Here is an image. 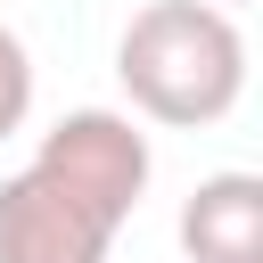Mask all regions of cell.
Here are the masks:
<instances>
[{
  "instance_id": "1",
  "label": "cell",
  "mask_w": 263,
  "mask_h": 263,
  "mask_svg": "<svg viewBox=\"0 0 263 263\" xmlns=\"http://www.w3.org/2000/svg\"><path fill=\"white\" fill-rule=\"evenodd\" d=\"M115 82L132 99V123L205 132L247 99V33L214 0H148L132 8L115 41Z\"/></svg>"
},
{
  "instance_id": "2",
  "label": "cell",
  "mask_w": 263,
  "mask_h": 263,
  "mask_svg": "<svg viewBox=\"0 0 263 263\" xmlns=\"http://www.w3.org/2000/svg\"><path fill=\"white\" fill-rule=\"evenodd\" d=\"M115 230L123 222L41 156L0 181V263H107Z\"/></svg>"
},
{
  "instance_id": "3",
  "label": "cell",
  "mask_w": 263,
  "mask_h": 263,
  "mask_svg": "<svg viewBox=\"0 0 263 263\" xmlns=\"http://www.w3.org/2000/svg\"><path fill=\"white\" fill-rule=\"evenodd\" d=\"M41 164H58L82 197H99L115 222H132L140 214V197H148V173H156V156H148V132L123 115V107H74V115H58L49 132H41V148H33Z\"/></svg>"
},
{
  "instance_id": "4",
  "label": "cell",
  "mask_w": 263,
  "mask_h": 263,
  "mask_svg": "<svg viewBox=\"0 0 263 263\" xmlns=\"http://www.w3.org/2000/svg\"><path fill=\"white\" fill-rule=\"evenodd\" d=\"M181 255L189 263H263V181L205 173L181 205Z\"/></svg>"
},
{
  "instance_id": "5",
  "label": "cell",
  "mask_w": 263,
  "mask_h": 263,
  "mask_svg": "<svg viewBox=\"0 0 263 263\" xmlns=\"http://www.w3.org/2000/svg\"><path fill=\"white\" fill-rule=\"evenodd\" d=\"M25 115H33V49L16 25H0V140L25 132Z\"/></svg>"
},
{
  "instance_id": "6",
  "label": "cell",
  "mask_w": 263,
  "mask_h": 263,
  "mask_svg": "<svg viewBox=\"0 0 263 263\" xmlns=\"http://www.w3.org/2000/svg\"><path fill=\"white\" fill-rule=\"evenodd\" d=\"M214 8H222V16H230V8H247V0H214Z\"/></svg>"
}]
</instances>
